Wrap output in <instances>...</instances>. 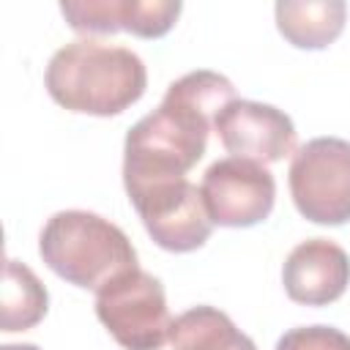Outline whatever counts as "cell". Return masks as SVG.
Here are the masks:
<instances>
[{"label": "cell", "mask_w": 350, "mask_h": 350, "mask_svg": "<svg viewBox=\"0 0 350 350\" xmlns=\"http://www.w3.org/2000/svg\"><path fill=\"white\" fill-rule=\"evenodd\" d=\"M235 101L224 74L200 68L175 79L159 109L139 118L123 142V186L186 178L205 156L216 115Z\"/></svg>", "instance_id": "6da1fadb"}, {"label": "cell", "mask_w": 350, "mask_h": 350, "mask_svg": "<svg viewBox=\"0 0 350 350\" xmlns=\"http://www.w3.org/2000/svg\"><path fill=\"white\" fill-rule=\"evenodd\" d=\"M44 82L63 109L109 118L142 98L148 68L142 57L126 46L79 38L49 57Z\"/></svg>", "instance_id": "7a4b0ae2"}, {"label": "cell", "mask_w": 350, "mask_h": 350, "mask_svg": "<svg viewBox=\"0 0 350 350\" xmlns=\"http://www.w3.org/2000/svg\"><path fill=\"white\" fill-rule=\"evenodd\" d=\"M41 260L68 284L98 290L109 279L139 268L129 235L90 211H60L38 235Z\"/></svg>", "instance_id": "3957f363"}, {"label": "cell", "mask_w": 350, "mask_h": 350, "mask_svg": "<svg viewBox=\"0 0 350 350\" xmlns=\"http://www.w3.org/2000/svg\"><path fill=\"white\" fill-rule=\"evenodd\" d=\"M96 317L123 350H161L172 328L164 287L142 268H131L96 290Z\"/></svg>", "instance_id": "277c9868"}, {"label": "cell", "mask_w": 350, "mask_h": 350, "mask_svg": "<svg viewBox=\"0 0 350 350\" xmlns=\"http://www.w3.org/2000/svg\"><path fill=\"white\" fill-rule=\"evenodd\" d=\"M290 194L298 213L314 224L350 221V142L317 137L301 145L290 161Z\"/></svg>", "instance_id": "5b68a950"}, {"label": "cell", "mask_w": 350, "mask_h": 350, "mask_svg": "<svg viewBox=\"0 0 350 350\" xmlns=\"http://www.w3.org/2000/svg\"><path fill=\"white\" fill-rule=\"evenodd\" d=\"M150 238L167 252H194L213 230L200 189L189 178L150 180L126 189Z\"/></svg>", "instance_id": "8992f818"}, {"label": "cell", "mask_w": 350, "mask_h": 350, "mask_svg": "<svg viewBox=\"0 0 350 350\" xmlns=\"http://www.w3.org/2000/svg\"><path fill=\"white\" fill-rule=\"evenodd\" d=\"M200 194L213 224L254 227L273 211L276 180L265 164L227 156L205 170Z\"/></svg>", "instance_id": "52a82bcc"}, {"label": "cell", "mask_w": 350, "mask_h": 350, "mask_svg": "<svg viewBox=\"0 0 350 350\" xmlns=\"http://www.w3.org/2000/svg\"><path fill=\"white\" fill-rule=\"evenodd\" d=\"M213 131L227 153L260 164L282 161L295 150V126L290 115L262 101H230L216 115Z\"/></svg>", "instance_id": "ba28073f"}, {"label": "cell", "mask_w": 350, "mask_h": 350, "mask_svg": "<svg viewBox=\"0 0 350 350\" xmlns=\"http://www.w3.org/2000/svg\"><path fill=\"white\" fill-rule=\"evenodd\" d=\"M178 0H63L60 14L77 33H118L161 38L180 16Z\"/></svg>", "instance_id": "9c48e42d"}, {"label": "cell", "mask_w": 350, "mask_h": 350, "mask_svg": "<svg viewBox=\"0 0 350 350\" xmlns=\"http://www.w3.org/2000/svg\"><path fill=\"white\" fill-rule=\"evenodd\" d=\"M284 293L304 306H325L345 295L350 284V257L328 238H309L298 243L282 268Z\"/></svg>", "instance_id": "30bf717a"}, {"label": "cell", "mask_w": 350, "mask_h": 350, "mask_svg": "<svg viewBox=\"0 0 350 350\" xmlns=\"http://www.w3.org/2000/svg\"><path fill=\"white\" fill-rule=\"evenodd\" d=\"M279 33L298 49H325L345 30L347 5L342 0H279Z\"/></svg>", "instance_id": "8fae6325"}, {"label": "cell", "mask_w": 350, "mask_h": 350, "mask_svg": "<svg viewBox=\"0 0 350 350\" xmlns=\"http://www.w3.org/2000/svg\"><path fill=\"white\" fill-rule=\"evenodd\" d=\"M172 350H257L254 342L216 306H194L172 320Z\"/></svg>", "instance_id": "7c38bea8"}, {"label": "cell", "mask_w": 350, "mask_h": 350, "mask_svg": "<svg viewBox=\"0 0 350 350\" xmlns=\"http://www.w3.org/2000/svg\"><path fill=\"white\" fill-rule=\"evenodd\" d=\"M49 309V295L41 279L19 260H5L3 293H0V328L5 334L27 331L44 320Z\"/></svg>", "instance_id": "4fadbf2b"}, {"label": "cell", "mask_w": 350, "mask_h": 350, "mask_svg": "<svg viewBox=\"0 0 350 350\" xmlns=\"http://www.w3.org/2000/svg\"><path fill=\"white\" fill-rule=\"evenodd\" d=\"M276 350H350V336L334 325H298L279 336Z\"/></svg>", "instance_id": "5bb4252c"}, {"label": "cell", "mask_w": 350, "mask_h": 350, "mask_svg": "<svg viewBox=\"0 0 350 350\" xmlns=\"http://www.w3.org/2000/svg\"><path fill=\"white\" fill-rule=\"evenodd\" d=\"M0 350H41V347H36V345H3Z\"/></svg>", "instance_id": "9a60e30c"}]
</instances>
